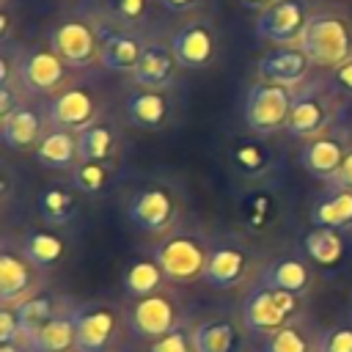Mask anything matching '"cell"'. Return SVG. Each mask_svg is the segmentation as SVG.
Returning a JSON list of instances; mask_svg holds the SVG:
<instances>
[{
  "label": "cell",
  "instance_id": "39",
  "mask_svg": "<svg viewBox=\"0 0 352 352\" xmlns=\"http://www.w3.org/2000/svg\"><path fill=\"white\" fill-rule=\"evenodd\" d=\"M107 8L113 14V19L124 22V25H138L146 11H148V0H107Z\"/></svg>",
  "mask_w": 352,
  "mask_h": 352
},
{
  "label": "cell",
  "instance_id": "23",
  "mask_svg": "<svg viewBox=\"0 0 352 352\" xmlns=\"http://www.w3.org/2000/svg\"><path fill=\"white\" fill-rule=\"evenodd\" d=\"M258 283L289 292V294H297V297H305L308 289H311V270L297 256H275L261 267Z\"/></svg>",
  "mask_w": 352,
  "mask_h": 352
},
{
  "label": "cell",
  "instance_id": "22",
  "mask_svg": "<svg viewBox=\"0 0 352 352\" xmlns=\"http://www.w3.org/2000/svg\"><path fill=\"white\" fill-rule=\"evenodd\" d=\"M245 330L231 316H212L195 324V352H245Z\"/></svg>",
  "mask_w": 352,
  "mask_h": 352
},
{
  "label": "cell",
  "instance_id": "24",
  "mask_svg": "<svg viewBox=\"0 0 352 352\" xmlns=\"http://www.w3.org/2000/svg\"><path fill=\"white\" fill-rule=\"evenodd\" d=\"M228 157H231L234 170L245 179H264L275 168V154L264 143V138H258V135L236 138L228 148Z\"/></svg>",
  "mask_w": 352,
  "mask_h": 352
},
{
  "label": "cell",
  "instance_id": "2",
  "mask_svg": "<svg viewBox=\"0 0 352 352\" xmlns=\"http://www.w3.org/2000/svg\"><path fill=\"white\" fill-rule=\"evenodd\" d=\"M300 47L319 69H336L352 58V19L333 8H316L300 38Z\"/></svg>",
  "mask_w": 352,
  "mask_h": 352
},
{
  "label": "cell",
  "instance_id": "18",
  "mask_svg": "<svg viewBox=\"0 0 352 352\" xmlns=\"http://www.w3.org/2000/svg\"><path fill=\"white\" fill-rule=\"evenodd\" d=\"M311 69H314V63H311V58L305 55V50L300 44L272 47L256 63L258 80L289 85V88H297L300 82H305L311 77Z\"/></svg>",
  "mask_w": 352,
  "mask_h": 352
},
{
  "label": "cell",
  "instance_id": "29",
  "mask_svg": "<svg viewBox=\"0 0 352 352\" xmlns=\"http://www.w3.org/2000/svg\"><path fill=\"white\" fill-rule=\"evenodd\" d=\"M36 206H38V214L47 226H69L80 209V201H77V190L72 184H60V182H52L47 187H41L38 198H36Z\"/></svg>",
  "mask_w": 352,
  "mask_h": 352
},
{
  "label": "cell",
  "instance_id": "21",
  "mask_svg": "<svg viewBox=\"0 0 352 352\" xmlns=\"http://www.w3.org/2000/svg\"><path fill=\"white\" fill-rule=\"evenodd\" d=\"M182 63L173 55L170 44L162 41H146V50L132 69V82L138 88H151V91H170V85L179 77Z\"/></svg>",
  "mask_w": 352,
  "mask_h": 352
},
{
  "label": "cell",
  "instance_id": "8",
  "mask_svg": "<svg viewBox=\"0 0 352 352\" xmlns=\"http://www.w3.org/2000/svg\"><path fill=\"white\" fill-rule=\"evenodd\" d=\"M292 102H294V88L256 80L245 96V124L258 138L286 132V124L292 116Z\"/></svg>",
  "mask_w": 352,
  "mask_h": 352
},
{
  "label": "cell",
  "instance_id": "36",
  "mask_svg": "<svg viewBox=\"0 0 352 352\" xmlns=\"http://www.w3.org/2000/svg\"><path fill=\"white\" fill-rule=\"evenodd\" d=\"M278 214V201L270 190H256L242 201V223L250 231H264L267 226L275 223Z\"/></svg>",
  "mask_w": 352,
  "mask_h": 352
},
{
  "label": "cell",
  "instance_id": "37",
  "mask_svg": "<svg viewBox=\"0 0 352 352\" xmlns=\"http://www.w3.org/2000/svg\"><path fill=\"white\" fill-rule=\"evenodd\" d=\"M146 352H195V327H187V322H184V324L173 327L170 333L148 341Z\"/></svg>",
  "mask_w": 352,
  "mask_h": 352
},
{
  "label": "cell",
  "instance_id": "7",
  "mask_svg": "<svg viewBox=\"0 0 352 352\" xmlns=\"http://www.w3.org/2000/svg\"><path fill=\"white\" fill-rule=\"evenodd\" d=\"M126 330L140 341H154L173 327L184 324V302L182 294L173 289H160L148 297L129 300L126 308Z\"/></svg>",
  "mask_w": 352,
  "mask_h": 352
},
{
  "label": "cell",
  "instance_id": "28",
  "mask_svg": "<svg viewBox=\"0 0 352 352\" xmlns=\"http://www.w3.org/2000/svg\"><path fill=\"white\" fill-rule=\"evenodd\" d=\"M118 126L110 118H96L91 126H85L82 132H77V143H80V160L88 162H110L118 151Z\"/></svg>",
  "mask_w": 352,
  "mask_h": 352
},
{
  "label": "cell",
  "instance_id": "4",
  "mask_svg": "<svg viewBox=\"0 0 352 352\" xmlns=\"http://www.w3.org/2000/svg\"><path fill=\"white\" fill-rule=\"evenodd\" d=\"M74 333H77V346L80 352H113L124 327H126V314L104 300H88V302H72L69 308Z\"/></svg>",
  "mask_w": 352,
  "mask_h": 352
},
{
  "label": "cell",
  "instance_id": "27",
  "mask_svg": "<svg viewBox=\"0 0 352 352\" xmlns=\"http://www.w3.org/2000/svg\"><path fill=\"white\" fill-rule=\"evenodd\" d=\"M302 250H305V258L316 267H324V270H333L344 261L346 256V236L344 231H336V228H322V226H314L305 236H302Z\"/></svg>",
  "mask_w": 352,
  "mask_h": 352
},
{
  "label": "cell",
  "instance_id": "42",
  "mask_svg": "<svg viewBox=\"0 0 352 352\" xmlns=\"http://www.w3.org/2000/svg\"><path fill=\"white\" fill-rule=\"evenodd\" d=\"M330 184H338V187H344V190H352V146H349V151H346V157H344V162H341L336 179H333Z\"/></svg>",
  "mask_w": 352,
  "mask_h": 352
},
{
  "label": "cell",
  "instance_id": "33",
  "mask_svg": "<svg viewBox=\"0 0 352 352\" xmlns=\"http://www.w3.org/2000/svg\"><path fill=\"white\" fill-rule=\"evenodd\" d=\"M25 341L30 344L33 352H69V349H74L77 333H74V322H72L69 308L63 314H58L55 319H50L47 324H41Z\"/></svg>",
  "mask_w": 352,
  "mask_h": 352
},
{
  "label": "cell",
  "instance_id": "40",
  "mask_svg": "<svg viewBox=\"0 0 352 352\" xmlns=\"http://www.w3.org/2000/svg\"><path fill=\"white\" fill-rule=\"evenodd\" d=\"M22 338H25V327L16 305L0 302V341H22Z\"/></svg>",
  "mask_w": 352,
  "mask_h": 352
},
{
  "label": "cell",
  "instance_id": "15",
  "mask_svg": "<svg viewBox=\"0 0 352 352\" xmlns=\"http://www.w3.org/2000/svg\"><path fill=\"white\" fill-rule=\"evenodd\" d=\"M47 116L55 129L82 132L99 118V99L85 85H66L63 91L52 94L47 102Z\"/></svg>",
  "mask_w": 352,
  "mask_h": 352
},
{
  "label": "cell",
  "instance_id": "35",
  "mask_svg": "<svg viewBox=\"0 0 352 352\" xmlns=\"http://www.w3.org/2000/svg\"><path fill=\"white\" fill-rule=\"evenodd\" d=\"M69 184L82 192V195H102L104 190H110L113 184V165L110 162H88V160H80L72 170H69Z\"/></svg>",
  "mask_w": 352,
  "mask_h": 352
},
{
  "label": "cell",
  "instance_id": "31",
  "mask_svg": "<svg viewBox=\"0 0 352 352\" xmlns=\"http://www.w3.org/2000/svg\"><path fill=\"white\" fill-rule=\"evenodd\" d=\"M19 248H22V253H25L41 272L52 270V267L66 256V239H63L60 234L50 231V228H33V231H28V234L19 239Z\"/></svg>",
  "mask_w": 352,
  "mask_h": 352
},
{
  "label": "cell",
  "instance_id": "41",
  "mask_svg": "<svg viewBox=\"0 0 352 352\" xmlns=\"http://www.w3.org/2000/svg\"><path fill=\"white\" fill-rule=\"evenodd\" d=\"M330 77H333V82H336L346 96H352V58L344 60L341 66L330 69Z\"/></svg>",
  "mask_w": 352,
  "mask_h": 352
},
{
  "label": "cell",
  "instance_id": "32",
  "mask_svg": "<svg viewBox=\"0 0 352 352\" xmlns=\"http://www.w3.org/2000/svg\"><path fill=\"white\" fill-rule=\"evenodd\" d=\"M72 300L50 292V289H38L36 294H30L28 300L16 302V311H19V319H22V327H25V338L30 333H36L41 324H47L50 319H55L58 314H63Z\"/></svg>",
  "mask_w": 352,
  "mask_h": 352
},
{
  "label": "cell",
  "instance_id": "45",
  "mask_svg": "<svg viewBox=\"0 0 352 352\" xmlns=\"http://www.w3.org/2000/svg\"><path fill=\"white\" fill-rule=\"evenodd\" d=\"M242 8H248V11H264V8H270L275 0H236Z\"/></svg>",
  "mask_w": 352,
  "mask_h": 352
},
{
  "label": "cell",
  "instance_id": "12",
  "mask_svg": "<svg viewBox=\"0 0 352 352\" xmlns=\"http://www.w3.org/2000/svg\"><path fill=\"white\" fill-rule=\"evenodd\" d=\"M349 146H352V135H349V129L344 124H338V126H333V129H327V132H322V135H316V138L302 143L300 165L314 179L330 184L336 179V173H338Z\"/></svg>",
  "mask_w": 352,
  "mask_h": 352
},
{
  "label": "cell",
  "instance_id": "30",
  "mask_svg": "<svg viewBox=\"0 0 352 352\" xmlns=\"http://www.w3.org/2000/svg\"><path fill=\"white\" fill-rule=\"evenodd\" d=\"M168 275L165 270L157 264L154 256H143V258H132L121 275V289L126 294V300H138V297H148L160 289H165Z\"/></svg>",
  "mask_w": 352,
  "mask_h": 352
},
{
  "label": "cell",
  "instance_id": "3",
  "mask_svg": "<svg viewBox=\"0 0 352 352\" xmlns=\"http://www.w3.org/2000/svg\"><path fill=\"white\" fill-rule=\"evenodd\" d=\"M261 272L258 258L253 253V248L236 236V234H220L209 242V258H206V270H204V280L217 289V292H231L239 289L245 283H250V278Z\"/></svg>",
  "mask_w": 352,
  "mask_h": 352
},
{
  "label": "cell",
  "instance_id": "46",
  "mask_svg": "<svg viewBox=\"0 0 352 352\" xmlns=\"http://www.w3.org/2000/svg\"><path fill=\"white\" fill-rule=\"evenodd\" d=\"M69 352H80V349H69Z\"/></svg>",
  "mask_w": 352,
  "mask_h": 352
},
{
  "label": "cell",
  "instance_id": "16",
  "mask_svg": "<svg viewBox=\"0 0 352 352\" xmlns=\"http://www.w3.org/2000/svg\"><path fill=\"white\" fill-rule=\"evenodd\" d=\"M41 286V270L22 253V248L3 242L0 248V302H22Z\"/></svg>",
  "mask_w": 352,
  "mask_h": 352
},
{
  "label": "cell",
  "instance_id": "9",
  "mask_svg": "<svg viewBox=\"0 0 352 352\" xmlns=\"http://www.w3.org/2000/svg\"><path fill=\"white\" fill-rule=\"evenodd\" d=\"M179 214H182V204L176 192L162 184H148L138 190L126 204L129 223L154 236H165L168 231H173L179 223Z\"/></svg>",
  "mask_w": 352,
  "mask_h": 352
},
{
  "label": "cell",
  "instance_id": "20",
  "mask_svg": "<svg viewBox=\"0 0 352 352\" xmlns=\"http://www.w3.org/2000/svg\"><path fill=\"white\" fill-rule=\"evenodd\" d=\"M52 129L50 124V116L47 110L25 102L22 107H16L11 116L0 118V138L6 143V148L11 151H25V148H33L44 140V135Z\"/></svg>",
  "mask_w": 352,
  "mask_h": 352
},
{
  "label": "cell",
  "instance_id": "11",
  "mask_svg": "<svg viewBox=\"0 0 352 352\" xmlns=\"http://www.w3.org/2000/svg\"><path fill=\"white\" fill-rule=\"evenodd\" d=\"M50 47L60 55L69 69H88L99 63V33L96 22L82 16L60 19L50 30Z\"/></svg>",
  "mask_w": 352,
  "mask_h": 352
},
{
  "label": "cell",
  "instance_id": "14",
  "mask_svg": "<svg viewBox=\"0 0 352 352\" xmlns=\"http://www.w3.org/2000/svg\"><path fill=\"white\" fill-rule=\"evenodd\" d=\"M96 33H99V63L110 72H126L132 74V69L138 66L146 41L124 22L118 19H102L96 22Z\"/></svg>",
  "mask_w": 352,
  "mask_h": 352
},
{
  "label": "cell",
  "instance_id": "44",
  "mask_svg": "<svg viewBox=\"0 0 352 352\" xmlns=\"http://www.w3.org/2000/svg\"><path fill=\"white\" fill-rule=\"evenodd\" d=\"M0 352H33V349L22 338V341H0Z\"/></svg>",
  "mask_w": 352,
  "mask_h": 352
},
{
  "label": "cell",
  "instance_id": "1",
  "mask_svg": "<svg viewBox=\"0 0 352 352\" xmlns=\"http://www.w3.org/2000/svg\"><path fill=\"white\" fill-rule=\"evenodd\" d=\"M344 107H346V94L333 82V77H308L294 88L286 135L305 143L338 126Z\"/></svg>",
  "mask_w": 352,
  "mask_h": 352
},
{
  "label": "cell",
  "instance_id": "19",
  "mask_svg": "<svg viewBox=\"0 0 352 352\" xmlns=\"http://www.w3.org/2000/svg\"><path fill=\"white\" fill-rule=\"evenodd\" d=\"M124 116L138 129H165L176 116V102L170 91L135 88L124 99Z\"/></svg>",
  "mask_w": 352,
  "mask_h": 352
},
{
  "label": "cell",
  "instance_id": "13",
  "mask_svg": "<svg viewBox=\"0 0 352 352\" xmlns=\"http://www.w3.org/2000/svg\"><path fill=\"white\" fill-rule=\"evenodd\" d=\"M19 80L28 94H58L69 82V66L60 60V55L47 47H30L19 55Z\"/></svg>",
  "mask_w": 352,
  "mask_h": 352
},
{
  "label": "cell",
  "instance_id": "25",
  "mask_svg": "<svg viewBox=\"0 0 352 352\" xmlns=\"http://www.w3.org/2000/svg\"><path fill=\"white\" fill-rule=\"evenodd\" d=\"M36 162L50 168V170H72L80 162V143H77V132L69 129H50L44 135V140L36 146L33 151Z\"/></svg>",
  "mask_w": 352,
  "mask_h": 352
},
{
  "label": "cell",
  "instance_id": "5",
  "mask_svg": "<svg viewBox=\"0 0 352 352\" xmlns=\"http://www.w3.org/2000/svg\"><path fill=\"white\" fill-rule=\"evenodd\" d=\"M209 242L201 231H184L173 228L168 231L151 250L157 264L165 270L168 280L173 283H190L195 278H204L206 258H209Z\"/></svg>",
  "mask_w": 352,
  "mask_h": 352
},
{
  "label": "cell",
  "instance_id": "10",
  "mask_svg": "<svg viewBox=\"0 0 352 352\" xmlns=\"http://www.w3.org/2000/svg\"><path fill=\"white\" fill-rule=\"evenodd\" d=\"M311 14H314L311 0H275L270 8L258 11L253 30L261 41H270L275 47L300 44Z\"/></svg>",
  "mask_w": 352,
  "mask_h": 352
},
{
  "label": "cell",
  "instance_id": "6",
  "mask_svg": "<svg viewBox=\"0 0 352 352\" xmlns=\"http://www.w3.org/2000/svg\"><path fill=\"white\" fill-rule=\"evenodd\" d=\"M297 319H302V297L264 286V283H256L242 302L245 330L253 336H261V338L297 322Z\"/></svg>",
  "mask_w": 352,
  "mask_h": 352
},
{
  "label": "cell",
  "instance_id": "43",
  "mask_svg": "<svg viewBox=\"0 0 352 352\" xmlns=\"http://www.w3.org/2000/svg\"><path fill=\"white\" fill-rule=\"evenodd\" d=\"M204 0H160V6L170 14H187V11H195Z\"/></svg>",
  "mask_w": 352,
  "mask_h": 352
},
{
  "label": "cell",
  "instance_id": "26",
  "mask_svg": "<svg viewBox=\"0 0 352 352\" xmlns=\"http://www.w3.org/2000/svg\"><path fill=\"white\" fill-rule=\"evenodd\" d=\"M311 220L314 226H322V228L349 231L352 228V190L327 184V190L314 201Z\"/></svg>",
  "mask_w": 352,
  "mask_h": 352
},
{
  "label": "cell",
  "instance_id": "38",
  "mask_svg": "<svg viewBox=\"0 0 352 352\" xmlns=\"http://www.w3.org/2000/svg\"><path fill=\"white\" fill-rule=\"evenodd\" d=\"M319 352H352V324H333L322 330Z\"/></svg>",
  "mask_w": 352,
  "mask_h": 352
},
{
  "label": "cell",
  "instance_id": "34",
  "mask_svg": "<svg viewBox=\"0 0 352 352\" xmlns=\"http://www.w3.org/2000/svg\"><path fill=\"white\" fill-rule=\"evenodd\" d=\"M319 336L305 319H297L261 341V352H319Z\"/></svg>",
  "mask_w": 352,
  "mask_h": 352
},
{
  "label": "cell",
  "instance_id": "17",
  "mask_svg": "<svg viewBox=\"0 0 352 352\" xmlns=\"http://www.w3.org/2000/svg\"><path fill=\"white\" fill-rule=\"evenodd\" d=\"M168 44L173 47L182 69H206L217 58V33L206 19H192L182 25Z\"/></svg>",
  "mask_w": 352,
  "mask_h": 352
}]
</instances>
